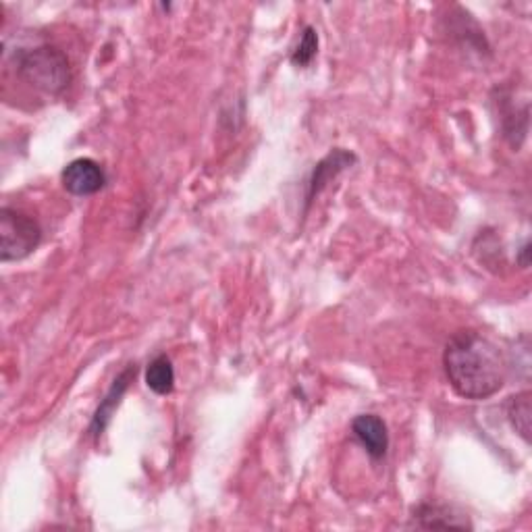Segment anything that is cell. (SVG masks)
I'll use <instances>...</instances> for the list:
<instances>
[{"instance_id": "1", "label": "cell", "mask_w": 532, "mask_h": 532, "mask_svg": "<svg viewBox=\"0 0 532 532\" xmlns=\"http://www.w3.org/2000/svg\"><path fill=\"white\" fill-rule=\"evenodd\" d=\"M447 381L460 397L481 402L499 393L508 379V360L483 333L466 329L451 335L443 352Z\"/></svg>"}, {"instance_id": "2", "label": "cell", "mask_w": 532, "mask_h": 532, "mask_svg": "<svg viewBox=\"0 0 532 532\" xmlns=\"http://www.w3.org/2000/svg\"><path fill=\"white\" fill-rule=\"evenodd\" d=\"M15 65L17 75L25 84L48 96L63 94L71 84V65L59 46L40 44L19 50Z\"/></svg>"}, {"instance_id": "3", "label": "cell", "mask_w": 532, "mask_h": 532, "mask_svg": "<svg viewBox=\"0 0 532 532\" xmlns=\"http://www.w3.org/2000/svg\"><path fill=\"white\" fill-rule=\"evenodd\" d=\"M42 242V229L36 219L21 210L0 208V260L17 262L28 258Z\"/></svg>"}, {"instance_id": "4", "label": "cell", "mask_w": 532, "mask_h": 532, "mask_svg": "<svg viewBox=\"0 0 532 532\" xmlns=\"http://www.w3.org/2000/svg\"><path fill=\"white\" fill-rule=\"evenodd\" d=\"M61 181L71 196H92L104 188L106 175L92 158H75L63 169Z\"/></svg>"}, {"instance_id": "5", "label": "cell", "mask_w": 532, "mask_h": 532, "mask_svg": "<svg viewBox=\"0 0 532 532\" xmlns=\"http://www.w3.org/2000/svg\"><path fill=\"white\" fill-rule=\"evenodd\" d=\"M136 375H138L136 364H129L125 370L119 372L117 379H115L113 385H111V389L106 391V395H104V399L100 402L98 410L94 412L92 424H90V433H92V437H94L96 441L102 437V433L106 431V427H109V422H111L115 410L119 408V404H121V399H123L125 391L129 389V385L133 383V379H136Z\"/></svg>"}, {"instance_id": "6", "label": "cell", "mask_w": 532, "mask_h": 532, "mask_svg": "<svg viewBox=\"0 0 532 532\" xmlns=\"http://www.w3.org/2000/svg\"><path fill=\"white\" fill-rule=\"evenodd\" d=\"M354 163H356V154L354 152L345 150V148L331 150L312 171V177L308 181L306 204L310 206L314 202V198L321 194L339 173H343L345 169H350Z\"/></svg>"}, {"instance_id": "7", "label": "cell", "mask_w": 532, "mask_h": 532, "mask_svg": "<svg viewBox=\"0 0 532 532\" xmlns=\"http://www.w3.org/2000/svg\"><path fill=\"white\" fill-rule=\"evenodd\" d=\"M352 433L372 460H383L389 449L387 424L377 414H360L352 422Z\"/></svg>"}, {"instance_id": "8", "label": "cell", "mask_w": 532, "mask_h": 532, "mask_svg": "<svg viewBox=\"0 0 532 532\" xmlns=\"http://www.w3.org/2000/svg\"><path fill=\"white\" fill-rule=\"evenodd\" d=\"M410 526L424 528V530H431V528L470 530L472 528L466 516L458 514L454 508H447V505H439V503H420L418 508L412 510Z\"/></svg>"}, {"instance_id": "9", "label": "cell", "mask_w": 532, "mask_h": 532, "mask_svg": "<svg viewBox=\"0 0 532 532\" xmlns=\"http://www.w3.org/2000/svg\"><path fill=\"white\" fill-rule=\"evenodd\" d=\"M505 414L512 424V429L530 443V420H532V395L530 391H520L505 402Z\"/></svg>"}, {"instance_id": "10", "label": "cell", "mask_w": 532, "mask_h": 532, "mask_svg": "<svg viewBox=\"0 0 532 532\" xmlns=\"http://www.w3.org/2000/svg\"><path fill=\"white\" fill-rule=\"evenodd\" d=\"M146 385L156 395H169L175 389V368L169 356H156L146 368Z\"/></svg>"}, {"instance_id": "11", "label": "cell", "mask_w": 532, "mask_h": 532, "mask_svg": "<svg viewBox=\"0 0 532 532\" xmlns=\"http://www.w3.org/2000/svg\"><path fill=\"white\" fill-rule=\"evenodd\" d=\"M316 55H318V32L316 28H312V25H306L300 34L298 44L294 46V50H291L289 61L298 69H306L316 59Z\"/></svg>"}, {"instance_id": "12", "label": "cell", "mask_w": 532, "mask_h": 532, "mask_svg": "<svg viewBox=\"0 0 532 532\" xmlns=\"http://www.w3.org/2000/svg\"><path fill=\"white\" fill-rule=\"evenodd\" d=\"M516 262L522 266V269H528L530 266V244L524 242V246L516 254Z\"/></svg>"}]
</instances>
